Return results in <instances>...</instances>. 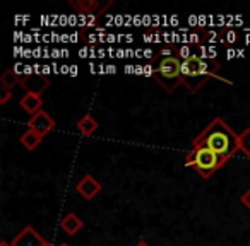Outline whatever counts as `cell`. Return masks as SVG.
Here are the masks:
<instances>
[{
  "label": "cell",
  "instance_id": "52a82bcc",
  "mask_svg": "<svg viewBox=\"0 0 250 246\" xmlns=\"http://www.w3.org/2000/svg\"><path fill=\"white\" fill-rule=\"evenodd\" d=\"M19 86L26 91V93L33 94H42L46 87L50 86V79L42 74H28V76L21 77V84Z\"/></svg>",
  "mask_w": 250,
  "mask_h": 246
},
{
  "label": "cell",
  "instance_id": "8992f818",
  "mask_svg": "<svg viewBox=\"0 0 250 246\" xmlns=\"http://www.w3.org/2000/svg\"><path fill=\"white\" fill-rule=\"evenodd\" d=\"M28 129L35 130L36 133H40L42 137H45L46 133L52 132V130L55 129V120H53V118L50 116L45 110H42L38 114H35V116L29 118Z\"/></svg>",
  "mask_w": 250,
  "mask_h": 246
},
{
  "label": "cell",
  "instance_id": "2e32d148",
  "mask_svg": "<svg viewBox=\"0 0 250 246\" xmlns=\"http://www.w3.org/2000/svg\"><path fill=\"white\" fill-rule=\"evenodd\" d=\"M12 97V93L9 89H0V104H5Z\"/></svg>",
  "mask_w": 250,
  "mask_h": 246
},
{
  "label": "cell",
  "instance_id": "e0dca14e",
  "mask_svg": "<svg viewBox=\"0 0 250 246\" xmlns=\"http://www.w3.org/2000/svg\"><path fill=\"white\" fill-rule=\"evenodd\" d=\"M240 200H242V205H243V207L250 208V190L243 191L242 197H240Z\"/></svg>",
  "mask_w": 250,
  "mask_h": 246
},
{
  "label": "cell",
  "instance_id": "7a4b0ae2",
  "mask_svg": "<svg viewBox=\"0 0 250 246\" xmlns=\"http://www.w3.org/2000/svg\"><path fill=\"white\" fill-rule=\"evenodd\" d=\"M219 65L216 60L190 55L182 62V84L192 93H197L209 77L218 76Z\"/></svg>",
  "mask_w": 250,
  "mask_h": 246
},
{
  "label": "cell",
  "instance_id": "7c38bea8",
  "mask_svg": "<svg viewBox=\"0 0 250 246\" xmlns=\"http://www.w3.org/2000/svg\"><path fill=\"white\" fill-rule=\"evenodd\" d=\"M98 127H100V123H98L91 114H84V116L77 121V130H79L84 137L93 135V133L98 130Z\"/></svg>",
  "mask_w": 250,
  "mask_h": 246
},
{
  "label": "cell",
  "instance_id": "44dd1931",
  "mask_svg": "<svg viewBox=\"0 0 250 246\" xmlns=\"http://www.w3.org/2000/svg\"><path fill=\"white\" fill-rule=\"evenodd\" d=\"M48 246H52V245H48Z\"/></svg>",
  "mask_w": 250,
  "mask_h": 246
},
{
  "label": "cell",
  "instance_id": "5bb4252c",
  "mask_svg": "<svg viewBox=\"0 0 250 246\" xmlns=\"http://www.w3.org/2000/svg\"><path fill=\"white\" fill-rule=\"evenodd\" d=\"M18 84H21V76H19L18 72H14L12 69L5 70V72L2 74V77H0V86H2V89L12 91Z\"/></svg>",
  "mask_w": 250,
  "mask_h": 246
},
{
  "label": "cell",
  "instance_id": "30bf717a",
  "mask_svg": "<svg viewBox=\"0 0 250 246\" xmlns=\"http://www.w3.org/2000/svg\"><path fill=\"white\" fill-rule=\"evenodd\" d=\"M83 219H79L77 217L74 212H69V214L65 215V217L60 221V227H62V231L65 232V234H69V236H74V234H77V232L83 229Z\"/></svg>",
  "mask_w": 250,
  "mask_h": 246
},
{
  "label": "cell",
  "instance_id": "4fadbf2b",
  "mask_svg": "<svg viewBox=\"0 0 250 246\" xmlns=\"http://www.w3.org/2000/svg\"><path fill=\"white\" fill-rule=\"evenodd\" d=\"M42 140H43V137L40 135V133H36L35 130H31V129H28L24 133L21 135V139H19V142L22 144V146L26 147L28 151H35L36 147L42 144Z\"/></svg>",
  "mask_w": 250,
  "mask_h": 246
},
{
  "label": "cell",
  "instance_id": "3957f363",
  "mask_svg": "<svg viewBox=\"0 0 250 246\" xmlns=\"http://www.w3.org/2000/svg\"><path fill=\"white\" fill-rule=\"evenodd\" d=\"M225 163L226 159L206 147H192V151L185 157V166L194 168L204 180L211 178Z\"/></svg>",
  "mask_w": 250,
  "mask_h": 246
},
{
  "label": "cell",
  "instance_id": "5b68a950",
  "mask_svg": "<svg viewBox=\"0 0 250 246\" xmlns=\"http://www.w3.org/2000/svg\"><path fill=\"white\" fill-rule=\"evenodd\" d=\"M12 246H48L50 243L35 231V227L28 226L24 227L14 239L11 241Z\"/></svg>",
  "mask_w": 250,
  "mask_h": 246
},
{
  "label": "cell",
  "instance_id": "9a60e30c",
  "mask_svg": "<svg viewBox=\"0 0 250 246\" xmlns=\"http://www.w3.org/2000/svg\"><path fill=\"white\" fill-rule=\"evenodd\" d=\"M238 151H242L247 157H250V129H245L238 135Z\"/></svg>",
  "mask_w": 250,
  "mask_h": 246
},
{
  "label": "cell",
  "instance_id": "6da1fadb",
  "mask_svg": "<svg viewBox=\"0 0 250 246\" xmlns=\"http://www.w3.org/2000/svg\"><path fill=\"white\" fill-rule=\"evenodd\" d=\"M192 147H206L228 161L238 151V135L225 123L223 118L214 120L199 133L192 142Z\"/></svg>",
  "mask_w": 250,
  "mask_h": 246
},
{
  "label": "cell",
  "instance_id": "ba28073f",
  "mask_svg": "<svg viewBox=\"0 0 250 246\" xmlns=\"http://www.w3.org/2000/svg\"><path fill=\"white\" fill-rule=\"evenodd\" d=\"M76 191L84 198V200H93V198L101 191V183L94 176L86 174V176H83V180L77 181Z\"/></svg>",
  "mask_w": 250,
  "mask_h": 246
},
{
  "label": "cell",
  "instance_id": "277c9868",
  "mask_svg": "<svg viewBox=\"0 0 250 246\" xmlns=\"http://www.w3.org/2000/svg\"><path fill=\"white\" fill-rule=\"evenodd\" d=\"M153 76L167 93H173L178 86H182V62L173 55L163 57Z\"/></svg>",
  "mask_w": 250,
  "mask_h": 246
},
{
  "label": "cell",
  "instance_id": "d6986e66",
  "mask_svg": "<svg viewBox=\"0 0 250 246\" xmlns=\"http://www.w3.org/2000/svg\"><path fill=\"white\" fill-rule=\"evenodd\" d=\"M0 246H12V245H11V243H7V241H2V243H0Z\"/></svg>",
  "mask_w": 250,
  "mask_h": 246
},
{
  "label": "cell",
  "instance_id": "9c48e42d",
  "mask_svg": "<svg viewBox=\"0 0 250 246\" xmlns=\"http://www.w3.org/2000/svg\"><path fill=\"white\" fill-rule=\"evenodd\" d=\"M19 106L26 111L28 114L35 116L42 111L43 108V99H42V94H33V93H26L24 96L19 99Z\"/></svg>",
  "mask_w": 250,
  "mask_h": 246
},
{
  "label": "cell",
  "instance_id": "8fae6325",
  "mask_svg": "<svg viewBox=\"0 0 250 246\" xmlns=\"http://www.w3.org/2000/svg\"><path fill=\"white\" fill-rule=\"evenodd\" d=\"M69 5L79 14H93V12H96L100 9L98 0H70Z\"/></svg>",
  "mask_w": 250,
  "mask_h": 246
},
{
  "label": "cell",
  "instance_id": "ac0fdd59",
  "mask_svg": "<svg viewBox=\"0 0 250 246\" xmlns=\"http://www.w3.org/2000/svg\"><path fill=\"white\" fill-rule=\"evenodd\" d=\"M136 246H149V245H147V243L146 241H139V243H137V245Z\"/></svg>",
  "mask_w": 250,
  "mask_h": 246
},
{
  "label": "cell",
  "instance_id": "ffe728a7",
  "mask_svg": "<svg viewBox=\"0 0 250 246\" xmlns=\"http://www.w3.org/2000/svg\"><path fill=\"white\" fill-rule=\"evenodd\" d=\"M59 246H70V245H67V243H60Z\"/></svg>",
  "mask_w": 250,
  "mask_h": 246
}]
</instances>
